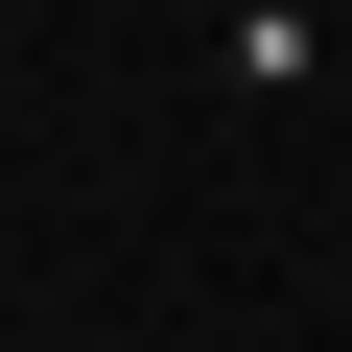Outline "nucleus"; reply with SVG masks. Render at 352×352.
Returning a JSON list of instances; mask_svg holds the SVG:
<instances>
[{"mask_svg": "<svg viewBox=\"0 0 352 352\" xmlns=\"http://www.w3.org/2000/svg\"><path fill=\"white\" fill-rule=\"evenodd\" d=\"M305 71H329L305 0H235V24H212V94H305Z\"/></svg>", "mask_w": 352, "mask_h": 352, "instance_id": "obj_1", "label": "nucleus"}]
</instances>
